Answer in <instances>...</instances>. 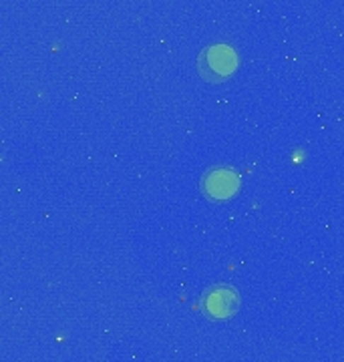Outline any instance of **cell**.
Wrapping results in <instances>:
<instances>
[{
    "instance_id": "obj_1",
    "label": "cell",
    "mask_w": 344,
    "mask_h": 362,
    "mask_svg": "<svg viewBox=\"0 0 344 362\" xmlns=\"http://www.w3.org/2000/svg\"><path fill=\"white\" fill-rule=\"evenodd\" d=\"M236 66L238 54L228 45H212L197 59V69L207 81H224L236 71Z\"/></svg>"
},
{
    "instance_id": "obj_3",
    "label": "cell",
    "mask_w": 344,
    "mask_h": 362,
    "mask_svg": "<svg viewBox=\"0 0 344 362\" xmlns=\"http://www.w3.org/2000/svg\"><path fill=\"white\" fill-rule=\"evenodd\" d=\"M238 304H240L238 292L231 286L224 284L210 288L202 300V308L212 318H228L238 310Z\"/></svg>"
},
{
    "instance_id": "obj_2",
    "label": "cell",
    "mask_w": 344,
    "mask_h": 362,
    "mask_svg": "<svg viewBox=\"0 0 344 362\" xmlns=\"http://www.w3.org/2000/svg\"><path fill=\"white\" fill-rule=\"evenodd\" d=\"M202 189L204 194L214 199V202H224L240 189V177L236 171L228 168L210 169L202 180Z\"/></svg>"
}]
</instances>
